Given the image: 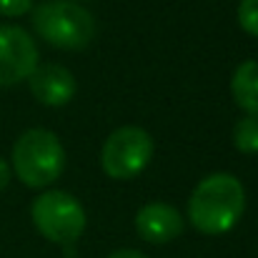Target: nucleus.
<instances>
[{"instance_id": "1", "label": "nucleus", "mask_w": 258, "mask_h": 258, "mask_svg": "<svg viewBox=\"0 0 258 258\" xmlns=\"http://www.w3.org/2000/svg\"><path fill=\"white\" fill-rule=\"evenodd\" d=\"M246 193L236 175L213 173L203 178L188 201V218L196 231L206 236L228 233L243 216Z\"/></svg>"}, {"instance_id": "2", "label": "nucleus", "mask_w": 258, "mask_h": 258, "mask_svg": "<svg viewBox=\"0 0 258 258\" xmlns=\"http://www.w3.org/2000/svg\"><path fill=\"white\" fill-rule=\"evenodd\" d=\"M35 33L60 50H83L95 35V20L73 0H45L33 8Z\"/></svg>"}, {"instance_id": "3", "label": "nucleus", "mask_w": 258, "mask_h": 258, "mask_svg": "<svg viewBox=\"0 0 258 258\" xmlns=\"http://www.w3.org/2000/svg\"><path fill=\"white\" fill-rule=\"evenodd\" d=\"M66 168V151L55 133L33 128L13 146V171L28 188H45L60 178Z\"/></svg>"}, {"instance_id": "4", "label": "nucleus", "mask_w": 258, "mask_h": 258, "mask_svg": "<svg viewBox=\"0 0 258 258\" xmlns=\"http://www.w3.org/2000/svg\"><path fill=\"white\" fill-rule=\"evenodd\" d=\"M30 216L40 236L60 246L76 243L86 231V211L81 201L66 190H48L38 196L33 201Z\"/></svg>"}, {"instance_id": "5", "label": "nucleus", "mask_w": 258, "mask_h": 258, "mask_svg": "<svg viewBox=\"0 0 258 258\" xmlns=\"http://www.w3.org/2000/svg\"><path fill=\"white\" fill-rule=\"evenodd\" d=\"M151 156H153V138L148 136V131L138 125H123L105 138L100 163L110 178L128 180L148 166Z\"/></svg>"}, {"instance_id": "6", "label": "nucleus", "mask_w": 258, "mask_h": 258, "mask_svg": "<svg viewBox=\"0 0 258 258\" xmlns=\"http://www.w3.org/2000/svg\"><path fill=\"white\" fill-rule=\"evenodd\" d=\"M38 68V48L28 30L0 25V88L28 81Z\"/></svg>"}, {"instance_id": "7", "label": "nucleus", "mask_w": 258, "mask_h": 258, "mask_svg": "<svg viewBox=\"0 0 258 258\" xmlns=\"http://www.w3.org/2000/svg\"><path fill=\"white\" fill-rule=\"evenodd\" d=\"M28 81H30L33 98L50 108H60L76 95V78L63 66H53V63L38 66Z\"/></svg>"}, {"instance_id": "8", "label": "nucleus", "mask_w": 258, "mask_h": 258, "mask_svg": "<svg viewBox=\"0 0 258 258\" xmlns=\"http://www.w3.org/2000/svg\"><path fill=\"white\" fill-rule=\"evenodd\" d=\"M136 231L148 243H168L183 233V218L168 203H148L136 216Z\"/></svg>"}, {"instance_id": "9", "label": "nucleus", "mask_w": 258, "mask_h": 258, "mask_svg": "<svg viewBox=\"0 0 258 258\" xmlns=\"http://www.w3.org/2000/svg\"><path fill=\"white\" fill-rule=\"evenodd\" d=\"M231 93L248 115L258 118V60H243L233 71Z\"/></svg>"}, {"instance_id": "10", "label": "nucleus", "mask_w": 258, "mask_h": 258, "mask_svg": "<svg viewBox=\"0 0 258 258\" xmlns=\"http://www.w3.org/2000/svg\"><path fill=\"white\" fill-rule=\"evenodd\" d=\"M233 146L241 153H258V118L246 115L233 128Z\"/></svg>"}, {"instance_id": "11", "label": "nucleus", "mask_w": 258, "mask_h": 258, "mask_svg": "<svg viewBox=\"0 0 258 258\" xmlns=\"http://www.w3.org/2000/svg\"><path fill=\"white\" fill-rule=\"evenodd\" d=\"M238 23H241V28L248 35L258 38V0H241V5H238Z\"/></svg>"}, {"instance_id": "12", "label": "nucleus", "mask_w": 258, "mask_h": 258, "mask_svg": "<svg viewBox=\"0 0 258 258\" xmlns=\"http://www.w3.org/2000/svg\"><path fill=\"white\" fill-rule=\"evenodd\" d=\"M33 10V0H0V15L5 18H20Z\"/></svg>"}, {"instance_id": "13", "label": "nucleus", "mask_w": 258, "mask_h": 258, "mask_svg": "<svg viewBox=\"0 0 258 258\" xmlns=\"http://www.w3.org/2000/svg\"><path fill=\"white\" fill-rule=\"evenodd\" d=\"M108 258H148V256H143L141 251H133V248H123V251H115V253H110Z\"/></svg>"}, {"instance_id": "14", "label": "nucleus", "mask_w": 258, "mask_h": 258, "mask_svg": "<svg viewBox=\"0 0 258 258\" xmlns=\"http://www.w3.org/2000/svg\"><path fill=\"white\" fill-rule=\"evenodd\" d=\"M8 183H10V166L0 158V190H3Z\"/></svg>"}]
</instances>
